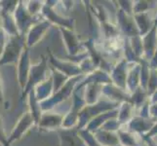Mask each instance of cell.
<instances>
[{"instance_id":"6da1fadb","label":"cell","mask_w":157,"mask_h":146,"mask_svg":"<svg viewBox=\"0 0 157 146\" xmlns=\"http://www.w3.org/2000/svg\"><path fill=\"white\" fill-rule=\"evenodd\" d=\"M119 106H120V103L112 102L102 96L101 100H99L97 103L92 104V105H86L83 109L80 111L76 129L78 131L85 129L95 117L101 114V113L116 109Z\"/></svg>"},{"instance_id":"7a4b0ae2","label":"cell","mask_w":157,"mask_h":146,"mask_svg":"<svg viewBox=\"0 0 157 146\" xmlns=\"http://www.w3.org/2000/svg\"><path fill=\"white\" fill-rule=\"evenodd\" d=\"M84 77H85V75H81V76H78V77L70 78L67 82V84L64 85L59 92L53 94V95L51 97H49L48 99L40 102V106H41L42 111L43 112L52 111L57 105H59V103H62L63 101H66L67 99H69V97H71L75 88H76V86Z\"/></svg>"},{"instance_id":"3957f363","label":"cell","mask_w":157,"mask_h":146,"mask_svg":"<svg viewBox=\"0 0 157 146\" xmlns=\"http://www.w3.org/2000/svg\"><path fill=\"white\" fill-rule=\"evenodd\" d=\"M41 59L34 64H31L30 72H29V77L28 81V85H26L25 89L21 93V101H24L25 99H28V95L30 92L33 90L37 85L42 83L43 81H45L48 77V57L41 55Z\"/></svg>"},{"instance_id":"277c9868","label":"cell","mask_w":157,"mask_h":146,"mask_svg":"<svg viewBox=\"0 0 157 146\" xmlns=\"http://www.w3.org/2000/svg\"><path fill=\"white\" fill-rule=\"evenodd\" d=\"M25 47V37L21 35L9 37L0 58V67L6 64L18 63Z\"/></svg>"},{"instance_id":"5b68a950","label":"cell","mask_w":157,"mask_h":146,"mask_svg":"<svg viewBox=\"0 0 157 146\" xmlns=\"http://www.w3.org/2000/svg\"><path fill=\"white\" fill-rule=\"evenodd\" d=\"M87 105L83 96V89L75 88L71 95V105L69 110L64 114L62 129H73L78 124V116L80 111Z\"/></svg>"},{"instance_id":"8992f818","label":"cell","mask_w":157,"mask_h":146,"mask_svg":"<svg viewBox=\"0 0 157 146\" xmlns=\"http://www.w3.org/2000/svg\"><path fill=\"white\" fill-rule=\"evenodd\" d=\"M14 19L17 24V28L19 30V33L21 36L25 37L29 28L32 25L36 24L43 20L42 16L39 17H32V16L28 12V10L25 8V5L23 1H19L18 7L15 10L13 14Z\"/></svg>"},{"instance_id":"52a82bcc","label":"cell","mask_w":157,"mask_h":146,"mask_svg":"<svg viewBox=\"0 0 157 146\" xmlns=\"http://www.w3.org/2000/svg\"><path fill=\"white\" fill-rule=\"evenodd\" d=\"M61 32L62 39L67 52V58H76L86 52L83 41L79 39L75 30L64 28H58Z\"/></svg>"},{"instance_id":"ba28073f","label":"cell","mask_w":157,"mask_h":146,"mask_svg":"<svg viewBox=\"0 0 157 146\" xmlns=\"http://www.w3.org/2000/svg\"><path fill=\"white\" fill-rule=\"evenodd\" d=\"M47 51H48V56H47L48 61H49L50 66H52L53 68H55L58 71L63 73L69 78L78 77L81 76V75H84L77 63L70 61H62V59H59L54 55L49 48L47 49Z\"/></svg>"},{"instance_id":"9c48e42d","label":"cell","mask_w":157,"mask_h":146,"mask_svg":"<svg viewBox=\"0 0 157 146\" xmlns=\"http://www.w3.org/2000/svg\"><path fill=\"white\" fill-rule=\"evenodd\" d=\"M115 16H116V25L124 37L131 38V37L140 35L136 21L134 20V16H130L126 14L124 11H122L117 6L115 10Z\"/></svg>"},{"instance_id":"30bf717a","label":"cell","mask_w":157,"mask_h":146,"mask_svg":"<svg viewBox=\"0 0 157 146\" xmlns=\"http://www.w3.org/2000/svg\"><path fill=\"white\" fill-rule=\"evenodd\" d=\"M35 125V121L33 116L31 115L29 111H26L21 114L19 118L17 124L15 125L13 131L11 132L10 136L8 137V145L11 146L13 142L20 140L29 129Z\"/></svg>"},{"instance_id":"8fae6325","label":"cell","mask_w":157,"mask_h":146,"mask_svg":"<svg viewBox=\"0 0 157 146\" xmlns=\"http://www.w3.org/2000/svg\"><path fill=\"white\" fill-rule=\"evenodd\" d=\"M42 18L48 21L50 24L57 25L58 28H64L67 29L75 30V21L72 18H68L67 16L61 15L59 12L55 10V8H52L44 3V6L41 11Z\"/></svg>"},{"instance_id":"7c38bea8","label":"cell","mask_w":157,"mask_h":146,"mask_svg":"<svg viewBox=\"0 0 157 146\" xmlns=\"http://www.w3.org/2000/svg\"><path fill=\"white\" fill-rule=\"evenodd\" d=\"M130 66H131V64L125 58H122L121 61L117 62L113 66L111 71L109 72V76L112 84H114L118 88H120L124 91H126V82H127V76H128Z\"/></svg>"},{"instance_id":"4fadbf2b","label":"cell","mask_w":157,"mask_h":146,"mask_svg":"<svg viewBox=\"0 0 157 146\" xmlns=\"http://www.w3.org/2000/svg\"><path fill=\"white\" fill-rule=\"evenodd\" d=\"M51 26H52V24H50L49 21L44 19L41 21H39V23H37L36 24L32 25L25 36L26 48L30 49L31 47H34L37 43H39L44 38L45 34L48 32V30L50 29Z\"/></svg>"},{"instance_id":"5bb4252c","label":"cell","mask_w":157,"mask_h":146,"mask_svg":"<svg viewBox=\"0 0 157 146\" xmlns=\"http://www.w3.org/2000/svg\"><path fill=\"white\" fill-rule=\"evenodd\" d=\"M63 117L64 114H62V113H52L51 111L43 112L37 128L39 132L59 131L63 127Z\"/></svg>"},{"instance_id":"9a60e30c","label":"cell","mask_w":157,"mask_h":146,"mask_svg":"<svg viewBox=\"0 0 157 146\" xmlns=\"http://www.w3.org/2000/svg\"><path fill=\"white\" fill-rule=\"evenodd\" d=\"M17 68H18V73H17L18 82H19L21 93H23L24 90L26 87V85H28L29 72H30V68H31L29 48H26V47L25 48V50L20 58V61L17 63Z\"/></svg>"},{"instance_id":"2e32d148","label":"cell","mask_w":157,"mask_h":146,"mask_svg":"<svg viewBox=\"0 0 157 146\" xmlns=\"http://www.w3.org/2000/svg\"><path fill=\"white\" fill-rule=\"evenodd\" d=\"M155 121L152 119H145L140 116L135 115L132 120L130 121L125 126H123L121 129H126L128 132L137 133L140 137H144L145 134L150 132V129L153 128Z\"/></svg>"},{"instance_id":"e0dca14e","label":"cell","mask_w":157,"mask_h":146,"mask_svg":"<svg viewBox=\"0 0 157 146\" xmlns=\"http://www.w3.org/2000/svg\"><path fill=\"white\" fill-rule=\"evenodd\" d=\"M57 133L59 138V146H88L80 137L76 128L59 129Z\"/></svg>"},{"instance_id":"ac0fdd59","label":"cell","mask_w":157,"mask_h":146,"mask_svg":"<svg viewBox=\"0 0 157 146\" xmlns=\"http://www.w3.org/2000/svg\"><path fill=\"white\" fill-rule=\"evenodd\" d=\"M102 96L112 102L121 104L123 102H129L131 95L111 83L102 86Z\"/></svg>"},{"instance_id":"d6986e66","label":"cell","mask_w":157,"mask_h":146,"mask_svg":"<svg viewBox=\"0 0 157 146\" xmlns=\"http://www.w3.org/2000/svg\"><path fill=\"white\" fill-rule=\"evenodd\" d=\"M91 83H96L100 85H107L111 84V79L109 76V73L105 71L102 69H97L93 73H91L87 76H85L82 80L78 83L76 86L77 89H83L86 85L91 84Z\"/></svg>"},{"instance_id":"ffe728a7","label":"cell","mask_w":157,"mask_h":146,"mask_svg":"<svg viewBox=\"0 0 157 146\" xmlns=\"http://www.w3.org/2000/svg\"><path fill=\"white\" fill-rule=\"evenodd\" d=\"M142 38L144 44V58L150 62L157 46V24Z\"/></svg>"},{"instance_id":"44dd1931","label":"cell","mask_w":157,"mask_h":146,"mask_svg":"<svg viewBox=\"0 0 157 146\" xmlns=\"http://www.w3.org/2000/svg\"><path fill=\"white\" fill-rule=\"evenodd\" d=\"M134 20L136 21L137 28L139 29L140 35L144 36L155 26V16L151 15V12L140 13L134 15Z\"/></svg>"},{"instance_id":"7402d4cb","label":"cell","mask_w":157,"mask_h":146,"mask_svg":"<svg viewBox=\"0 0 157 146\" xmlns=\"http://www.w3.org/2000/svg\"><path fill=\"white\" fill-rule=\"evenodd\" d=\"M140 87V64H131L127 76L126 91L131 95Z\"/></svg>"},{"instance_id":"603a6c76","label":"cell","mask_w":157,"mask_h":146,"mask_svg":"<svg viewBox=\"0 0 157 146\" xmlns=\"http://www.w3.org/2000/svg\"><path fill=\"white\" fill-rule=\"evenodd\" d=\"M83 96L87 105L97 103L102 97V85L91 83L83 88Z\"/></svg>"},{"instance_id":"cb8c5ba5","label":"cell","mask_w":157,"mask_h":146,"mask_svg":"<svg viewBox=\"0 0 157 146\" xmlns=\"http://www.w3.org/2000/svg\"><path fill=\"white\" fill-rule=\"evenodd\" d=\"M118 108H116V109H113V110H110V111H107V112H105V113H101V114L95 117L93 120H92L88 124L87 127L85 128V129H86V131L90 132V133H94L95 132L99 131V129L105 125V123L106 121H108L109 119L117 117Z\"/></svg>"},{"instance_id":"d4e9b609","label":"cell","mask_w":157,"mask_h":146,"mask_svg":"<svg viewBox=\"0 0 157 146\" xmlns=\"http://www.w3.org/2000/svg\"><path fill=\"white\" fill-rule=\"evenodd\" d=\"M34 94L36 99L39 102H42L49 97H51L54 94V84H53V79L51 76V73L45 81H43L42 83L37 85L34 88Z\"/></svg>"},{"instance_id":"484cf974","label":"cell","mask_w":157,"mask_h":146,"mask_svg":"<svg viewBox=\"0 0 157 146\" xmlns=\"http://www.w3.org/2000/svg\"><path fill=\"white\" fill-rule=\"evenodd\" d=\"M119 141L123 146H143L144 141L143 137L137 133L128 132L124 129H120L117 132Z\"/></svg>"},{"instance_id":"4316f807","label":"cell","mask_w":157,"mask_h":146,"mask_svg":"<svg viewBox=\"0 0 157 146\" xmlns=\"http://www.w3.org/2000/svg\"><path fill=\"white\" fill-rule=\"evenodd\" d=\"M94 137L96 140L102 146H115L120 143L117 133L114 132H108L105 129H99L95 132Z\"/></svg>"},{"instance_id":"83f0119b","label":"cell","mask_w":157,"mask_h":146,"mask_svg":"<svg viewBox=\"0 0 157 146\" xmlns=\"http://www.w3.org/2000/svg\"><path fill=\"white\" fill-rule=\"evenodd\" d=\"M136 115V110L130 102H123L118 108L117 120L120 123L121 128L128 124L132 120V118Z\"/></svg>"},{"instance_id":"f1b7e54d","label":"cell","mask_w":157,"mask_h":146,"mask_svg":"<svg viewBox=\"0 0 157 146\" xmlns=\"http://www.w3.org/2000/svg\"><path fill=\"white\" fill-rule=\"evenodd\" d=\"M149 100V96L147 90L143 89L142 87H140L137 91H135L133 94H131L130 96V103H131L135 110H139L140 107L144 104H145Z\"/></svg>"},{"instance_id":"f546056e","label":"cell","mask_w":157,"mask_h":146,"mask_svg":"<svg viewBox=\"0 0 157 146\" xmlns=\"http://www.w3.org/2000/svg\"><path fill=\"white\" fill-rule=\"evenodd\" d=\"M28 100H29V112L31 113V115L33 116L35 125L37 126L40 121V118L43 114V111L41 109L40 102L36 99L35 94H34V89L32 90L28 95Z\"/></svg>"},{"instance_id":"4dcf8cb0","label":"cell","mask_w":157,"mask_h":146,"mask_svg":"<svg viewBox=\"0 0 157 146\" xmlns=\"http://www.w3.org/2000/svg\"><path fill=\"white\" fill-rule=\"evenodd\" d=\"M157 9V1H147V0H139L134 1L133 4V16L140 13L152 12Z\"/></svg>"},{"instance_id":"1f68e13d","label":"cell","mask_w":157,"mask_h":146,"mask_svg":"<svg viewBox=\"0 0 157 146\" xmlns=\"http://www.w3.org/2000/svg\"><path fill=\"white\" fill-rule=\"evenodd\" d=\"M49 68L51 70V76H52L53 84H54V94H55L67 84V82L70 78L67 77V75H64L63 73L58 71L55 68H53L52 66H49Z\"/></svg>"},{"instance_id":"d6a6232c","label":"cell","mask_w":157,"mask_h":146,"mask_svg":"<svg viewBox=\"0 0 157 146\" xmlns=\"http://www.w3.org/2000/svg\"><path fill=\"white\" fill-rule=\"evenodd\" d=\"M130 45L133 49V51L139 58H144V44H143V38L140 35H137L129 38Z\"/></svg>"},{"instance_id":"836d02e7","label":"cell","mask_w":157,"mask_h":146,"mask_svg":"<svg viewBox=\"0 0 157 146\" xmlns=\"http://www.w3.org/2000/svg\"><path fill=\"white\" fill-rule=\"evenodd\" d=\"M78 66L81 69V71H82V73L85 75V76H87V75L93 73L95 70H97L98 68H97V66H95V63L93 62V61L87 57L86 58H84L83 61H81Z\"/></svg>"},{"instance_id":"e575fe53","label":"cell","mask_w":157,"mask_h":146,"mask_svg":"<svg viewBox=\"0 0 157 146\" xmlns=\"http://www.w3.org/2000/svg\"><path fill=\"white\" fill-rule=\"evenodd\" d=\"M43 6H44V2L42 1H29L25 5V8L32 17H39L41 16Z\"/></svg>"},{"instance_id":"d590c367","label":"cell","mask_w":157,"mask_h":146,"mask_svg":"<svg viewBox=\"0 0 157 146\" xmlns=\"http://www.w3.org/2000/svg\"><path fill=\"white\" fill-rule=\"evenodd\" d=\"M156 91H157V69L151 68L149 79L147 82V87L148 96L150 97V95H152Z\"/></svg>"},{"instance_id":"8d00e7d4","label":"cell","mask_w":157,"mask_h":146,"mask_svg":"<svg viewBox=\"0 0 157 146\" xmlns=\"http://www.w3.org/2000/svg\"><path fill=\"white\" fill-rule=\"evenodd\" d=\"M18 4L19 1H0V14L13 15Z\"/></svg>"},{"instance_id":"74e56055","label":"cell","mask_w":157,"mask_h":146,"mask_svg":"<svg viewBox=\"0 0 157 146\" xmlns=\"http://www.w3.org/2000/svg\"><path fill=\"white\" fill-rule=\"evenodd\" d=\"M78 132H79L80 137L83 138V140L88 146H102L101 144H100L98 141H97L95 137H94V134L92 133L86 131L85 129H80V131H78Z\"/></svg>"},{"instance_id":"f35d334b","label":"cell","mask_w":157,"mask_h":146,"mask_svg":"<svg viewBox=\"0 0 157 146\" xmlns=\"http://www.w3.org/2000/svg\"><path fill=\"white\" fill-rule=\"evenodd\" d=\"M101 129H105V131H108V132L117 133L119 129H121V125H120V123L118 122L117 117H116V118H112V119H109L108 121H106L105 123V125L102 126Z\"/></svg>"},{"instance_id":"ab89813d","label":"cell","mask_w":157,"mask_h":146,"mask_svg":"<svg viewBox=\"0 0 157 146\" xmlns=\"http://www.w3.org/2000/svg\"><path fill=\"white\" fill-rule=\"evenodd\" d=\"M117 7L124 11L126 14L133 16V4L134 1H125V0H119V1H113Z\"/></svg>"},{"instance_id":"60d3db41","label":"cell","mask_w":157,"mask_h":146,"mask_svg":"<svg viewBox=\"0 0 157 146\" xmlns=\"http://www.w3.org/2000/svg\"><path fill=\"white\" fill-rule=\"evenodd\" d=\"M0 144L2 146H9L8 145V137L5 134L1 117H0Z\"/></svg>"},{"instance_id":"b9f144b4","label":"cell","mask_w":157,"mask_h":146,"mask_svg":"<svg viewBox=\"0 0 157 146\" xmlns=\"http://www.w3.org/2000/svg\"><path fill=\"white\" fill-rule=\"evenodd\" d=\"M150 119H152L155 122L157 121V103H151L149 109Z\"/></svg>"},{"instance_id":"7bdbcfd3","label":"cell","mask_w":157,"mask_h":146,"mask_svg":"<svg viewBox=\"0 0 157 146\" xmlns=\"http://www.w3.org/2000/svg\"><path fill=\"white\" fill-rule=\"evenodd\" d=\"M154 137H157V121L155 122L153 128L150 129V132L143 137V138H154Z\"/></svg>"},{"instance_id":"ee69618b","label":"cell","mask_w":157,"mask_h":146,"mask_svg":"<svg viewBox=\"0 0 157 146\" xmlns=\"http://www.w3.org/2000/svg\"><path fill=\"white\" fill-rule=\"evenodd\" d=\"M61 3H62V6L66 11H69L74 6V1H61Z\"/></svg>"},{"instance_id":"f6af8a7d","label":"cell","mask_w":157,"mask_h":146,"mask_svg":"<svg viewBox=\"0 0 157 146\" xmlns=\"http://www.w3.org/2000/svg\"><path fill=\"white\" fill-rule=\"evenodd\" d=\"M149 64H150V68L157 69V46H156V50H155V53H154V56H153L152 59L150 61Z\"/></svg>"},{"instance_id":"bcb514c9","label":"cell","mask_w":157,"mask_h":146,"mask_svg":"<svg viewBox=\"0 0 157 146\" xmlns=\"http://www.w3.org/2000/svg\"><path fill=\"white\" fill-rule=\"evenodd\" d=\"M145 146H157V143L154 141L153 138H143Z\"/></svg>"},{"instance_id":"7dc6e473","label":"cell","mask_w":157,"mask_h":146,"mask_svg":"<svg viewBox=\"0 0 157 146\" xmlns=\"http://www.w3.org/2000/svg\"><path fill=\"white\" fill-rule=\"evenodd\" d=\"M149 101H150V103H157V91L152 95H150Z\"/></svg>"},{"instance_id":"c3c4849f","label":"cell","mask_w":157,"mask_h":146,"mask_svg":"<svg viewBox=\"0 0 157 146\" xmlns=\"http://www.w3.org/2000/svg\"><path fill=\"white\" fill-rule=\"evenodd\" d=\"M4 100V95H3V90H2V82H1V78H0V103L3 102Z\"/></svg>"},{"instance_id":"681fc988","label":"cell","mask_w":157,"mask_h":146,"mask_svg":"<svg viewBox=\"0 0 157 146\" xmlns=\"http://www.w3.org/2000/svg\"><path fill=\"white\" fill-rule=\"evenodd\" d=\"M2 30V18L1 16H0V31Z\"/></svg>"},{"instance_id":"f907efd6","label":"cell","mask_w":157,"mask_h":146,"mask_svg":"<svg viewBox=\"0 0 157 146\" xmlns=\"http://www.w3.org/2000/svg\"><path fill=\"white\" fill-rule=\"evenodd\" d=\"M155 24H157V12H156V14H155Z\"/></svg>"},{"instance_id":"816d5d0a","label":"cell","mask_w":157,"mask_h":146,"mask_svg":"<svg viewBox=\"0 0 157 146\" xmlns=\"http://www.w3.org/2000/svg\"><path fill=\"white\" fill-rule=\"evenodd\" d=\"M115 146H123V145H121L120 143H119V144H117V145H115Z\"/></svg>"}]
</instances>
